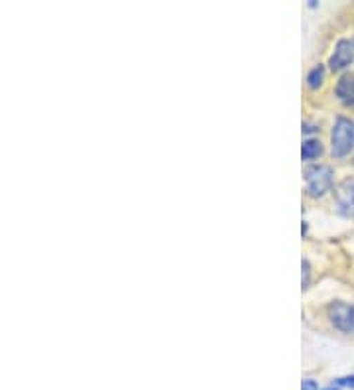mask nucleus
Instances as JSON below:
<instances>
[{"label":"nucleus","mask_w":354,"mask_h":390,"mask_svg":"<svg viewBox=\"0 0 354 390\" xmlns=\"http://www.w3.org/2000/svg\"><path fill=\"white\" fill-rule=\"evenodd\" d=\"M336 97L343 100L344 105H354V73H344L341 79L336 81Z\"/></svg>","instance_id":"nucleus-6"},{"label":"nucleus","mask_w":354,"mask_h":390,"mask_svg":"<svg viewBox=\"0 0 354 390\" xmlns=\"http://www.w3.org/2000/svg\"><path fill=\"white\" fill-rule=\"evenodd\" d=\"M305 191L311 197H323L334 188V170L327 164L307 166L303 171Z\"/></svg>","instance_id":"nucleus-1"},{"label":"nucleus","mask_w":354,"mask_h":390,"mask_svg":"<svg viewBox=\"0 0 354 390\" xmlns=\"http://www.w3.org/2000/svg\"><path fill=\"white\" fill-rule=\"evenodd\" d=\"M354 61V38H341L334 44V51L329 58V67L333 71L346 70Z\"/></svg>","instance_id":"nucleus-4"},{"label":"nucleus","mask_w":354,"mask_h":390,"mask_svg":"<svg viewBox=\"0 0 354 390\" xmlns=\"http://www.w3.org/2000/svg\"><path fill=\"white\" fill-rule=\"evenodd\" d=\"M354 150V120L336 117L331 129V154L333 158H344Z\"/></svg>","instance_id":"nucleus-2"},{"label":"nucleus","mask_w":354,"mask_h":390,"mask_svg":"<svg viewBox=\"0 0 354 390\" xmlns=\"http://www.w3.org/2000/svg\"><path fill=\"white\" fill-rule=\"evenodd\" d=\"M334 205L343 217H354V180L346 178L334 188Z\"/></svg>","instance_id":"nucleus-5"},{"label":"nucleus","mask_w":354,"mask_h":390,"mask_svg":"<svg viewBox=\"0 0 354 390\" xmlns=\"http://www.w3.org/2000/svg\"><path fill=\"white\" fill-rule=\"evenodd\" d=\"M353 389H354V386H353Z\"/></svg>","instance_id":"nucleus-12"},{"label":"nucleus","mask_w":354,"mask_h":390,"mask_svg":"<svg viewBox=\"0 0 354 390\" xmlns=\"http://www.w3.org/2000/svg\"><path fill=\"white\" fill-rule=\"evenodd\" d=\"M327 316L329 321L334 330H339L341 333L350 335L354 333V306L353 304H346V301H331L329 308H327Z\"/></svg>","instance_id":"nucleus-3"},{"label":"nucleus","mask_w":354,"mask_h":390,"mask_svg":"<svg viewBox=\"0 0 354 390\" xmlns=\"http://www.w3.org/2000/svg\"><path fill=\"white\" fill-rule=\"evenodd\" d=\"M301 390H319V384L313 379H305L301 382Z\"/></svg>","instance_id":"nucleus-9"},{"label":"nucleus","mask_w":354,"mask_h":390,"mask_svg":"<svg viewBox=\"0 0 354 390\" xmlns=\"http://www.w3.org/2000/svg\"><path fill=\"white\" fill-rule=\"evenodd\" d=\"M321 154H323V144L317 141V138H309V141L303 142V146H301V158L305 162L317 160Z\"/></svg>","instance_id":"nucleus-7"},{"label":"nucleus","mask_w":354,"mask_h":390,"mask_svg":"<svg viewBox=\"0 0 354 390\" xmlns=\"http://www.w3.org/2000/svg\"><path fill=\"white\" fill-rule=\"evenodd\" d=\"M324 390H339V386H334V384H331L329 389H324Z\"/></svg>","instance_id":"nucleus-11"},{"label":"nucleus","mask_w":354,"mask_h":390,"mask_svg":"<svg viewBox=\"0 0 354 390\" xmlns=\"http://www.w3.org/2000/svg\"><path fill=\"white\" fill-rule=\"evenodd\" d=\"M309 272H311V268H309V262L303 260V288L309 286Z\"/></svg>","instance_id":"nucleus-10"},{"label":"nucleus","mask_w":354,"mask_h":390,"mask_svg":"<svg viewBox=\"0 0 354 390\" xmlns=\"http://www.w3.org/2000/svg\"><path fill=\"white\" fill-rule=\"evenodd\" d=\"M324 79V65H315L313 70L307 73V87L309 89H319L321 87V83Z\"/></svg>","instance_id":"nucleus-8"}]
</instances>
